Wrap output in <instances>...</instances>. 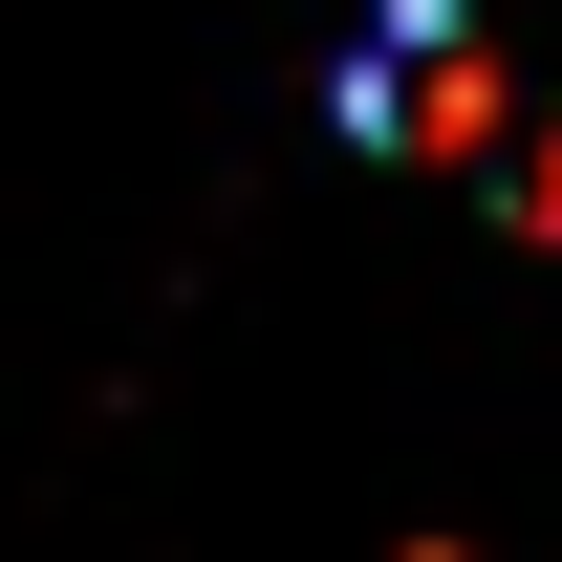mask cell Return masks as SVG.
Masks as SVG:
<instances>
[{
  "mask_svg": "<svg viewBox=\"0 0 562 562\" xmlns=\"http://www.w3.org/2000/svg\"><path fill=\"white\" fill-rule=\"evenodd\" d=\"M497 109H519V87H497V44L454 22V0H390V22H368V66H347V131L390 151V173H476Z\"/></svg>",
  "mask_w": 562,
  "mask_h": 562,
  "instance_id": "1",
  "label": "cell"
},
{
  "mask_svg": "<svg viewBox=\"0 0 562 562\" xmlns=\"http://www.w3.org/2000/svg\"><path fill=\"white\" fill-rule=\"evenodd\" d=\"M519 238H562V109L519 131Z\"/></svg>",
  "mask_w": 562,
  "mask_h": 562,
  "instance_id": "2",
  "label": "cell"
}]
</instances>
